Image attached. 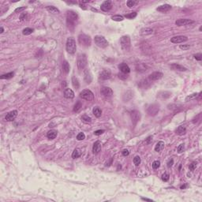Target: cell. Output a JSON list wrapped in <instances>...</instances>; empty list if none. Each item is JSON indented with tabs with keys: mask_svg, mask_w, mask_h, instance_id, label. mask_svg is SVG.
<instances>
[{
	"mask_svg": "<svg viewBox=\"0 0 202 202\" xmlns=\"http://www.w3.org/2000/svg\"><path fill=\"white\" fill-rule=\"evenodd\" d=\"M78 20V15L77 13L74 12V11H68L66 14V21H67V24H68L69 27L73 26L74 27L76 22Z\"/></svg>",
	"mask_w": 202,
	"mask_h": 202,
	"instance_id": "cell-1",
	"label": "cell"
},
{
	"mask_svg": "<svg viewBox=\"0 0 202 202\" xmlns=\"http://www.w3.org/2000/svg\"><path fill=\"white\" fill-rule=\"evenodd\" d=\"M66 48L67 52L69 54H74L77 50V45H76V41L74 39H73L72 37H69L66 40Z\"/></svg>",
	"mask_w": 202,
	"mask_h": 202,
	"instance_id": "cell-2",
	"label": "cell"
},
{
	"mask_svg": "<svg viewBox=\"0 0 202 202\" xmlns=\"http://www.w3.org/2000/svg\"><path fill=\"white\" fill-rule=\"evenodd\" d=\"M121 48L123 51H128L130 48V38L129 36H123L120 39Z\"/></svg>",
	"mask_w": 202,
	"mask_h": 202,
	"instance_id": "cell-3",
	"label": "cell"
},
{
	"mask_svg": "<svg viewBox=\"0 0 202 202\" xmlns=\"http://www.w3.org/2000/svg\"><path fill=\"white\" fill-rule=\"evenodd\" d=\"M78 42L83 47H89L91 45L92 40L89 36L86 34H81L78 36Z\"/></svg>",
	"mask_w": 202,
	"mask_h": 202,
	"instance_id": "cell-4",
	"label": "cell"
},
{
	"mask_svg": "<svg viewBox=\"0 0 202 202\" xmlns=\"http://www.w3.org/2000/svg\"><path fill=\"white\" fill-rule=\"evenodd\" d=\"M94 41H95L96 45L101 48H105L108 46L107 40L102 36H96L95 38H94Z\"/></svg>",
	"mask_w": 202,
	"mask_h": 202,
	"instance_id": "cell-5",
	"label": "cell"
},
{
	"mask_svg": "<svg viewBox=\"0 0 202 202\" xmlns=\"http://www.w3.org/2000/svg\"><path fill=\"white\" fill-rule=\"evenodd\" d=\"M87 57L85 54H81L77 57V65L79 69H84L85 66H87Z\"/></svg>",
	"mask_w": 202,
	"mask_h": 202,
	"instance_id": "cell-6",
	"label": "cell"
},
{
	"mask_svg": "<svg viewBox=\"0 0 202 202\" xmlns=\"http://www.w3.org/2000/svg\"><path fill=\"white\" fill-rule=\"evenodd\" d=\"M80 97L84 99L87 101H93L94 100V94L89 89H85L80 93Z\"/></svg>",
	"mask_w": 202,
	"mask_h": 202,
	"instance_id": "cell-7",
	"label": "cell"
},
{
	"mask_svg": "<svg viewBox=\"0 0 202 202\" xmlns=\"http://www.w3.org/2000/svg\"><path fill=\"white\" fill-rule=\"evenodd\" d=\"M195 21L190 19H178L175 21V24L178 26H186V25H191L194 24Z\"/></svg>",
	"mask_w": 202,
	"mask_h": 202,
	"instance_id": "cell-8",
	"label": "cell"
},
{
	"mask_svg": "<svg viewBox=\"0 0 202 202\" xmlns=\"http://www.w3.org/2000/svg\"><path fill=\"white\" fill-rule=\"evenodd\" d=\"M159 111H160V107H159V105L157 104H152L148 108V113L151 116L156 115L158 114Z\"/></svg>",
	"mask_w": 202,
	"mask_h": 202,
	"instance_id": "cell-9",
	"label": "cell"
},
{
	"mask_svg": "<svg viewBox=\"0 0 202 202\" xmlns=\"http://www.w3.org/2000/svg\"><path fill=\"white\" fill-rule=\"evenodd\" d=\"M187 40L188 38L185 36H174L170 39V41L174 44H181V43H184Z\"/></svg>",
	"mask_w": 202,
	"mask_h": 202,
	"instance_id": "cell-10",
	"label": "cell"
},
{
	"mask_svg": "<svg viewBox=\"0 0 202 202\" xmlns=\"http://www.w3.org/2000/svg\"><path fill=\"white\" fill-rule=\"evenodd\" d=\"M100 93L102 94L104 96H106V97H110L113 95V91L111 88L109 87H102L100 89Z\"/></svg>",
	"mask_w": 202,
	"mask_h": 202,
	"instance_id": "cell-11",
	"label": "cell"
},
{
	"mask_svg": "<svg viewBox=\"0 0 202 202\" xmlns=\"http://www.w3.org/2000/svg\"><path fill=\"white\" fill-rule=\"evenodd\" d=\"M112 6H113V5H112V3L111 1H105L101 4L100 9L101 10L104 11V12H107V11L111 10Z\"/></svg>",
	"mask_w": 202,
	"mask_h": 202,
	"instance_id": "cell-12",
	"label": "cell"
},
{
	"mask_svg": "<svg viewBox=\"0 0 202 202\" xmlns=\"http://www.w3.org/2000/svg\"><path fill=\"white\" fill-rule=\"evenodd\" d=\"M130 115H131V118H132V122H133L134 124H136L141 118V113L138 111H137V110L132 111Z\"/></svg>",
	"mask_w": 202,
	"mask_h": 202,
	"instance_id": "cell-13",
	"label": "cell"
},
{
	"mask_svg": "<svg viewBox=\"0 0 202 202\" xmlns=\"http://www.w3.org/2000/svg\"><path fill=\"white\" fill-rule=\"evenodd\" d=\"M111 72L110 69H104L101 72L100 75V78L101 80H107L109 78H111Z\"/></svg>",
	"mask_w": 202,
	"mask_h": 202,
	"instance_id": "cell-14",
	"label": "cell"
},
{
	"mask_svg": "<svg viewBox=\"0 0 202 202\" xmlns=\"http://www.w3.org/2000/svg\"><path fill=\"white\" fill-rule=\"evenodd\" d=\"M17 115V111H16V110H14V111H12L10 112H9V113L6 114V120L7 121V122H11V121H13L16 118Z\"/></svg>",
	"mask_w": 202,
	"mask_h": 202,
	"instance_id": "cell-15",
	"label": "cell"
},
{
	"mask_svg": "<svg viewBox=\"0 0 202 202\" xmlns=\"http://www.w3.org/2000/svg\"><path fill=\"white\" fill-rule=\"evenodd\" d=\"M163 74L161 72H153L149 75V79L151 81H158L163 77Z\"/></svg>",
	"mask_w": 202,
	"mask_h": 202,
	"instance_id": "cell-16",
	"label": "cell"
},
{
	"mask_svg": "<svg viewBox=\"0 0 202 202\" xmlns=\"http://www.w3.org/2000/svg\"><path fill=\"white\" fill-rule=\"evenodd\" d=\"M84 79L86 84H90L93 80V77H92L91 72L89 69H85L84 72Z\"/></svg>",
	"mask_w": 202,
	"mask_h": 202,
	"instance_id": "cell-17",
	"label": "cell"
},
{
	"mask_svg": "<svg viewBox=\"0 0 202 202\" xmlns=\"http://www.w3.org/2000/svg\"><path fill=\"white\" fill-rule=\"evenodd\" d=\"M118 69H120L122 73H125V74H127V73H129V72H130V69H129V66H128L127 64L124 63V62L121 63L119 66H118Z\"/></svg>",
	"mask_w": 202,
	"mask_h": 202,
	"instance_id": "cell-18",
	"label": "cell"
},
{
	"mask_svg": "<svg viewBox=\"0 0 202 202\" xmlns=\"http://www.w3.org/2000/svg\"><path fill=\"white\" fill-rule=\"evenodd\" d=\"M101 149H102V146H101V143L99 141H96L93 145V152L94 154H98L99 152L101 151Z\"/></svg>",
	"mask_w": 202,
	"mask_h": 202,
	"instance_id": "cell-19",
	"label": "cell"
},
{
	"mask_svg": "<svg viewBox=\"0 0 202 202\" xmlns=\"http://www.w3.org/2000/svg\"><path fill=\"white\" fill-rule=\"evenodd\" d=\"M64 96L67 99H73L74 97V93L70 89H66L64 91Z\"/></svg>",
	"mask_w": 202,
	"mask_h": 202,
	"instance_id": "cell-20",
	"label": "cell"
},
{
	"mask_svg": "<svg viewBox=\"0 0 202 202\" xmlns=\"http://www.w3.org/2000/svg\"><path fill=\"white\" fill-rule=\"evenodd\" d=\"M170 9H171V6H170V5H168V4H164V5H162V6H159V7L156 9V10L158 11H160V12L165 13V12L169 11Z\"/></svg>",
	"mask_w": 202,
	"mask_h": 202,
	"instance_id": "cell-21",
	"label": "cell"
},
{
	"mask_svg": "<svg viewBox=\"0 0 202 202\" xmlns=\"http://www.w3.org/2000/svg\"><path fill=\"white\" fill-rule=\"evenodd\" d=\"M170 68H171L172 69H174V70H178V71H186L187 70V69H186V67H184L182 66H181V65L177 64V63L172 64L171 66H170Z\"/></svg>",
	"mask_w": 202,
	"mask_h": 202,
	"instance_id": "cell-22",
	"label": "cell"
},
{
	"mask_svg": "<svg viewBox=\"0 0 202 202\" xmlns=\"http://www.w3.org/2000/svg\"><path fill=\"white\" fill-rule=\"evenodd\" d=\"M186 133V129L184 125H180L176 129V133L178 134L179 136H182V135H184Z\"/></svg>",
	"mask_w": 202,
	"mask_h": 202,
	"instance_id": "cell-23",
	"label": "cell"
},
{
	"mask_svg": "<svg viewBox=\"0 0 202 202\" xmlns=\"http://www.w3.org/2000/svg\"><path fill=\"white\" fill-rule=\"evenodd\" d=\"M57 133H58L57 131L55 130V129H52V130H50L48 132L47 137H48V138L50 139V140H53V139H55L56 137H57Z\"/></svg>",
	"mask_w": 202,
	"mask_h": 202,
	"instance_id": "cell-24",
	"label": "cell"
},
{
	"mask_svg": "<svg viewBox=\"0 0 202 202\" xmlns=\"http://www.w3.org/2000/svg\"><path fill=\"white\" fill-rule=\"evenodd\" d=\"M164 142L163 141H159L158 143L156 145V146H155V151L156 152H160L161 150L163 149V148H164Z\"/></svg>",
	"mask_w": 202,
	"mask_h": 202,
	"instance_id": "cell-25",
	"label": "cell"
},
{
	"mask_svg": "<svg viewBox=\"0 0 202 202\" xmlns=\"http://www.w3.org/2000/svg\"><path fill=\"white\" fill-rule=\"evenodd\" d=\"M136 69H137V71L141 72V73H143V72H145V71L147 70V66H145V64L141 63V64L137 65Z\"/></svg>",
	"mask_w": 202,
	"mask_h": 202,
	"instance_id": "cell-26",
	"label": "cell"
},
{
	"mask_svg": "<svg viewBox=\"0 0 202 202\" xmlns=\"http://www.w3.org/2000/svg\"><path fill=\"white\" fill-rule=\"evenodd\" d=\"M153 30L152 28H144L142 29L141 30V34L143 35V36H146V35H150L152 34Z\"/></svg>",
	"mask_w": 202,
	"mask_h": 202,
	"instance_id": "cell-27",
	"label": "cell"
},
{
	"mask_svg": "<svg viewBox=\"0 0 202 202\" xmlns=\"http://www.w3.org/2000/svg\"><path fill=\"white\" fill-rule=\"evenodd\" d=\"M47 10L48 11L49 13H59V10L57 9L56 7L53 6H47Z\"/></svg>",
	"mask_w": 202,
	"mask_h": 202,
	"instance_id": "cell-28",
	"label": "cell"
},
{
	"mask_svg": "<svg viewBox=\"0 0 202 202\" xmlns=\"http://www.w3.org/2000/svg\"><path fill=\"white\" fill-rule=\"evenodd\" d=\"M62 69L66 73H68L69 72V69H70V66H69V63L66 61H65L62 62Z\"/></svg>",
	"mask_w": 202,
	"mask_h": 202,
	"instance_id": "cell-29",
	"label": "cell"
},
{
	"mask_svg": "<svg viewBox=\"0 0 202 202\" xmlns=\"http://www.w3.org/2000/svg\"><path fill=\"white\" fill-rule=\"evenodd\" d=\"M93 114L96 117L100 118L101 116V114H102V111H101L99 107H95V108L93 109Z\"/></svg>",
	"mask_w": 202,
	"mask_h": 202,
	"instance_id": "cell-30",
	"label": "cell"
},
{
	"mask_svg": "<svg viewBox=\"0 0 202 202\" xmlns=\"http://www.w3.org/2000/svg\"><path fill=\"white\" fill-rule=\"evenodd\" d=\"M81 152L80 150L77 149H74V151L73 152V154H72V158H73V159H77L79 156H81Z\"/></svg>",
	"mask_w": 202,
	"mask_h": 202,
	"instance_id": "cell-31",
	"label": "cell"
},
{
	"mask_svg": "<svg viewBox=\"0 0 202 202\" xmlns=\"http://www.w3.org/2000/svg\"><path fill=\"white\" fill-rule=\"evenodd\" d=\"M13 75H14V73H13V72H10V73L2 75L1 79H10V78H12L13 77Z\"/></svg>",
	"mask_w": 202,
	"mask_h": 202,
	"instance_id": "cell-32",
	"label": "cell"
},
{
	"mask_svg": "<svg viewBox=\"0 0 202 202\" xmlns=\"http://www.w3.org/2000/svg\"><path fill=\"white\" fill-rule=\"evenodd\" d=\"M72 84H73V86L76 89H78V88H79V86H80L79 82H78V80L77 78L74 77H73V78H72Z\"/></svg>",
	"mask_w": 202,
	"mask_h": 202,
	"instance_id": "cell-33",
	"label": "cell"
},
{
	"mask_svg": "<svg viewBox=\"0 0 202 202\" xmlns=\"http://www.w3.org/2000/svg\"><path fill=\"white\" fill-rule=\"evenodd\" d=\"M81 120H82V122H85V123H90L92 122V118L89 117V115H86V114H85V115L82 116Z\"/></svg>",
	"mask_w": 202,
	"mask_h": 202,
	"instance_id": "cell-34",
	"label": "cell"
},
{
	"mask_svg": "<svg viewBox=\"0 0 202 202\" xmlns=\"http://www.w3.org/2000/svg\"><path fill=\"white\" fill-rule=\"evenodd\" d=\"M33 28H25L23 30V32H22V33L24 35V36H28V35H30L32 34V33L33 32Z\"/></svg>",
	"mask_w": 202,
	"mask_h": 202,
	"instance_id": "cell-35",
	"label": "cell"
},
{
	"mask_svg": "<svg viewBox=\"0 0 202 202\" xmlns=\"http://www.w3.org/2000/svg\"><path fill=\"white\" fill-rule=\"evenodd\" d=\"M111 19L115 21H122L124 20V17L122 16V15H114V16L111 17Z\"/></svg>",
	"mask_w": 202,
	"mask_h": 202,
	"instance_id": "cell-36",
	"label": "cell"
},
{
	"mask_svg": "<svg viewBox=\"0 0 202 202\" xmlns=\"http://www.w3.org/2000/svg\"><path fill=\"white\" fill-rule=\"evenodd\" d=\"M198 95H199L198 93H193V94H191V95L188 96L186 98V102H188V101H190V100H194L195 98H197V96H198Z\"/></svg>",
	"mask_w": 202,
	"mask_h": 202,
	"instance_id": "cell-37",
	"label": "cell"
},
{
	"mask_svg": "<svg viewBox=\"0 0 202 202\" xmlns=\"http://www.w3.org/2000/svg\"><path fill=\"white\" fill-rule=\"evenodd\" d=\"M81 106H82V105H81V103L79 102V101H78V102H77V103H76V104L74 105V107H73V111H74V112H77V111L81 109Z\"/></svg>",
	"mask_w": 202,
	"mask_h": 202,
	"instance_id": "cell-38",
	"label": "cell"
},
{
	"mask_svg": "<svg viewBox=\"0 0 202 202\" xmlns=\"http://www.w3.org/2000/svg\"><path fill=\"white\" fill-rule=\"evenodd\" d=\"M137 17V13L136 12H133V13H127V14L125 15V17L126 18H129V19H133L134 17Z\"/></svg>",
	"mask_w": 202,
	"mask_h": 202,
	"instance_id": "cell-39",
	"label": "cell"
},
{
	"mask_svg": "<svg viewBox=\"0 0 202 202\" xmlns=\"http://www.w3.org/2000/svg\"><path fill=\"white\" fill-rule=\"evenodd\" d=\"M147 85H149V81H148V80H142L140 82V86L141 87V88H147Z\"/></svg>",
	"mask_w": 202,
	"mask_h": 202,
	"instance_id": "cell-40",
	"label": "cell"
},
{
	"mask_svg": "<svg viewBox=\"0 0 202 202\" xmlns=\"http://www.w3.org/2000/svg\"><path fill=\"white\" fill-rule=\"evenodd\" d=\"M160 162L159 160H156L152 163V167H153V169H158V168L160 167Z\"/></svg>",
	"mask_w": 202,
	"mask_h": 202,
	"instance_id": "cell-41",
	"label": "cell"
},
{
	"mask_svg": "<svg viewBox=\"0 0 202 202\" xmlns=\"http://www.w3.org/2000/svg\"><path fill=\"white\" fill-rule=\"evenodd\" d=\"M133 163H134V164H135L136 166H139V164L141 163V158H140V156H137L134 157V159H133Z\"/></svg>",
	"mask_w": 202,
	"mask_h": 202,
	"instance_id": "cell-42",
	"label": "cell"
},
{
	"mask_svg": "<svg viewBox=\"0 0 202 202\" xmlns=\"http://www.w3.org/2000/svg\"><path fill=\"white\" fill-rule=\"evenodd\" d=\"M127 6H129V7H133V6H134L137 4V2L136 1H133V0H129V1H127Z\"/></svg>",
	"mask_w": 202,
	"mask_h": 202,
	"instance_id": "cell-43",
	"label": "cell"
},
{
	"mask_svg": "<svg viewBox=\"0 0 202 202\" xmlns=\"http://www.w3.org/2000/svg\"><path fill=\"white\" fill-rule=\"evenodd\" d=\"M184 149H185V145L184 144H181L178 147V153H182V152H184Z\"/></svg>",
	"mask_w": 202,
	"mask_h": 202,
	"instance_id": "cell-44",
	"label": "cell"
},
{
	"mask_svg": "<svg viewBox=\"0 0 202 202\" xmlns=\"http://www.w3.org/2000/svg\"><path fill=\"white\" fill-rule=\"evenodd\" d=\"M85 138V135L84 134V133H80L77 134V139L78 141H82V140H84Z\"/></svg>",
	"mask_w": 202,
	"mask_h": 202,
	"instance_id": "cell-45",
	"label": "cell"
},
{
	"mask_svg": "<svg viewBox=\"0 0 202 202\" xmlns=\"http://www.w3.org/2000/svg\"><path fill=\"white\" fill-rule=\"evenodd\" d=\"M190 170H191V171H194V170L196 169L197 167V163L196 162H193L191 164H190Z\"/></svg>",
	"mask_w": 202,
	"mask_h": 202,
	"instance_id": "cell-46",
	"label": "cell"
},
{
	"mask_svg": "<svg viewBox=\"0 0 202 202\" xmlns=\"http://www.w3.org/2000/svg\"><path fill=\"white\" fill-rule=\"evenodd\" d=\"M162 180L164 181V182H167L168 180H169V174H167V173L163 174L162 175Z\"/></svg>",
	"mask_w": 202,
	"mask_h": 202,
	"instance_id": "cell-47",
	"label": "cell"
},
{
	"mask_svg": "<svg viewBox=\"0 0 202 202\" xmlns=\"http://www.w3.org/2000/svg\"><path fill=\"white\" fill-rule=\"evenodd\" d=\"M118 77H119L120 79H122V80H125V79H127L128 76L125 74V73H119V74H118Z\"/></svg>",
	"mask_w": 202,
	"mask_h": 202,
	"instance_id": "cell-48",
	"label": "cell"
},
{
	"mask_svg": "<svg viewBox=\"0 0 202 202\" xmlns=\"http://www.w3.org/2000/svg\"><path fill=\"white\" fill-rule=\"evenodd\" d=\"M180 48L183 51H186V50H188V49L190 48V46L186 45V44H183V45H180Z\"/></svg>",
	"mask_w": 202,
	"mask_h": 202,
	"instance_id": "cell-49",
	"label": "cell"
},
{
	"mask_svg": "<svg viewBox=\"0 0 202 202\" xmlns=\"http://www.w3.org/2000/svg\"><path fill=\"white\" fill-rule=\"evenodd\" d=\"M27 18H28V15L26 13H22L21 16H20V20L21 21H25V20H27Z\"/></svg>",
	"mask_w": 202,
	"mask_h": 202,
	"instance_id": "cell-50",
	"label": "cell"
},
{
	"mask_svg": "<svg viewBox=\"0 0 202 202\" xmlns=\"http://www.w3.org/2000/svg\"><path fill=\"white\" fill-rule=\"evenodd\" d=\"M194 58L196 59L197 60H198V61H201L202 60V55L201 53L199 54H197V55H194Z\"/></svg>",
	"mask_w": 202,
	"mask_h": 202,
	"instance_id": "cell-51",
	"label": "cell"
},
{
	"mask_svg": "<svg viewBox=\"0 0 202 202\" xmlns=\"http://www.w3.org/2000/svg\"><path fill=\"white\" fill-rule=\"evenodd\" d=\"M104 133V129H99V130H96V131L94 132L95 135H97V136L101 135V134Z\"/></svg>",
	"mask_w": 202,
	"mask_h": 202,
	"instance_id": "cell-52",
	"label": "cell"
},
{
	"mask_svg": "<svg viewBox=\"0 0 202 202\" xmlns=\"http://www.w3.org/2000/svg\"><path fill=\"white\" fill-rule=\"evenodd\" d=\"M26 9L25 6H23V7H19V8H17L16 10H15V12L17 13V12H21V11L24 10Z\"/></svg>",
	"mask_w": 202,
	"mask_h": 202,
	"instance_id": "cell-53",
	"label": "cell"
},
{
	"mask_svg": "<svg viewBox=\"0 0 202 202\" xmlns=\"http://www.w3.org/2000/svg\"><path fill=\"white\" fill-rule=\"evenodd\" d=\"M122 155H123V156H129V152L128 151L127 149H124V150H123V151H122Z\"/></svg>",
	"mask_w": 202,
	"mask_h": 202,
	"instance_id": "cell-54",
	"label": "cell"
},
{
	"mask_svg": "<svg viewBox=\"0 0 202 202\" xmlns=\"http://www.w3.org/2000/svg\"><path fill=\"white\" fill-rule=\"evenodd\" d=\"M173 164H174V160H173L172 159H171L170 160L168 161V163H167V167H169V168L171 167L172 166H173Z\"/></svg>",
	"mask_w": 202,
	"mask_h": 202,
	"instance_id": "cell-55",
	"label": "cell"
},
{
	"mask_svg": "<svg viewBox=\"0 0 202 202\" xmlns=\"http://www.w3.org/2000/svg\"><path fill=\"white\" fill-rule=\"evenodd\" d=\"M152 141V137H148V139L146 140V142L148 143V144H150Z\"/></svg>",
	"mask_w": 202,
	"mask_h": 202,
	"instance_id": "cell-56",
	"label": "cell"
},
{
	"mask_svg": "<svg viewBox=\"0 0 202 202\" xmlns=\"http://www.w3.org/2000/svg\"><path fill=\"white\" fill-rule=\"evenodd\" d=\"M187 186H188L187 183H186L184 186H181V190H184V189H186V188L187 187Z\"/></svg>",
	"mask_w": 202,
	"mask_h": 202,
	"instance_id": "cell-57",
	"label": "cell"
},
{
	"mask_svg": "<svg viewBox=\"0 0 202 202\" xmlns=\"http://www.w3.org/2000/svg\"><path fill=\"white\" fill-rule=\"evenodd\" d=\"M143 200V201H152L151 199H148V198H145V197H142V198H141Z\"/></svg>",
	"mask_w": 202,
	"mask_h": 202,
	"instance_id": "cell-58",
	"label": "cell"
},
{
	"mask_svg": "<svg viewBox=\"0 0 202 202\" xmlns=\"http://www.w3.org/2000/svg\"><path fill=\"white\" fill-rule=\"evenodd\" d=\"M111 163H112V159H111V160H110V162H109V163H107L106 166H110V165L111 164Z\"/></svg>",
	"mask_w": 202,
	"mask_h": 202,
	"instance_id": "cell-59",
	"label": "cell"
},
{
	"mask_svg": "<svg viewBox=\"0 0 202 202\" xmlns=\"http://www.w3.org/2000/svg\"><path fill=\"white\" fill-rule=\"evenodd\" d=\"M0 32H1V33L3 32V27H1V28H0Z\"/></svg>",
	"mask_w": 202,
	"mask_h": 202,
	"instance_id": "cell-60",
	"label": "cell"
}]
</instances>
